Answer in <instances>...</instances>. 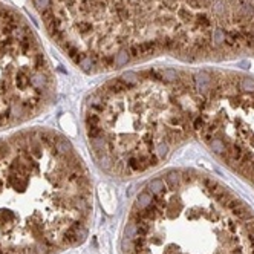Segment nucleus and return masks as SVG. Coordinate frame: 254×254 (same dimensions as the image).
<instances>
[{"label": "nucleus", "mask_w": 254, "mask_h": 254, "mask_svg": "<svg viewBox=\"0 0 254 254\" xmlns=\"http://www.w3.org/2000/svg\"><path fill=\"white\" fill-rule=\"evenodd\" d=\"M49 35L87 73L159 54L185 61L254 52V0H32Z\"/></svg>", "instance_id": "1"}, {"label": "nucleus", "mask_w": 254, "mask_h": 254, "mask_svg": "<svg viewBox=\"0 0 254 254\" xmlns=\"http://www.w3.org/2000/svg\"><path fill=\"white\" fill-rule=\"evenodd\" d=\"M87 167L68 138L26 129L0 139V254H54L83 242Z\"/></svg>", "instance_id": "2"}, {"label": "nucleus", "mask_w": 254, "mask_h": 254, "mask_svg": "<svg viewBox=\"0 0 254 254\" xmlns=\"http://www.w3.org/2000/svg\"><path fill=\"white\" fill-rule=\"evenodd\" d=\"M197 100V72L130 70L107 81L83 110L95 162L115 178H135L159 167L193 139Z\"/></svg>", "instance_id": "3"}, {"label": "nucleus", "mask_w": 254, "mask_h": 254, "mask_svg": "<svg viewBox=\"0 0 254 254\" xmlns=\"http://www.w3.org/2000/svg\"><path fill=\"white\" fill-rule=\"evenodd\" d=\"M124 254H254V214L219 181L168 170L136 195Z\"/></svg>", "instance_id": "4"}, {"label": "nucleus", "mask_w": 254, "mask_h": 254, "mask_svg": "<svg viewBox=\"0 0 254 254\" xmlns=\"http://www.w3.org/2000/svg\"><path fill=\"white\" fill-rule=\"evenodd\" d=\"M193 138L254 185V78L199 70Z\"/></svg>", "instance_id": "5"}, {"label": "nucleus", "mask_w": 254, "mask_h": 254, "mask_svg": "<svg viewBox=\"0 0 254 254\" xmlns=\"http://www.w3.org/2000/svg\"><path fill=\"white\" fill-rule=\"evenodd\" d=\"M54 100V75L37 37L15 11L0 6V130L22 126Z\"/></svg>", "instance_id": "6"}]
</instances>
